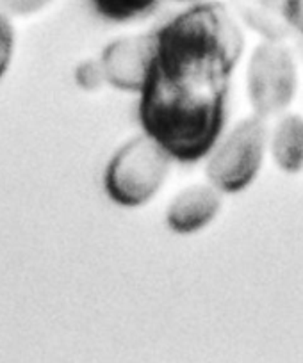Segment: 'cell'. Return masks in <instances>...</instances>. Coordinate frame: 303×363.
<instances>
[{"mask_svg": "<svg viewBox=\"0 0 303 363\" xmlns=\"http://www.w3.org/2000/svg\"><path fill=\"white\" fill-rule=\"evenodd\" d=\"M243 34L219 2H202L152 36L139 102L143 128L180 162H197L225 125L231 75Z\"/></svg>", "mask_w": 303, "mask_h": 363, "instance_id": "1", "label": "cell"}, {"mask_svg": "<svg viewBox=\"0 0 303 363\" xmlns=\"http://www.w3.org/2000/svg\"><path fill=\"white\" fill-rule=\"evenodd\" d=\"M260 148H263L260 128L257 127L255 121H250L241 130L236 132L234 138L218 157L216 164L226 162L232 166L223 177L218 178L219 186L228 191L245 187L259 167Z\"/></svg>", "mask_w": 303, "mask_h": 363, "instance_id": "2", "label": "cell"}, {"mask_svg": "<svg viewBox=\"0 0 303 363\" xmlns=\"http://www.w3.org/2000/svg\"><path fill=\"white\" fill-rule=\"evenodd\" d=\"M165 0H89L93 11L111 23H131L152 15Z\"/></svg>", "mask_w": 303, "mask_h": 363, "instance_id": "3", "label": "cell"}, {"mask_svg": "<svg viewBox=\"0 0 303 363\" xmlns=\"http://www.w3.org/2000/svg\"><path fill=\"white\" fill-rule=\"evenodd\" d=\"M275 155L278 164L289 171L299 169L303 162V121L289 118L277 132Z\"/></svg>", "mask_w": 303, "mask_h": 363, "instance_id": "4", "label": "cell"}, {"mask_svg": "<svg viewBox=\"0 0 303 363\" xmlns=\"http://www.w3.org/2000/svg\"><path fill=\"white\" fill-rule=\"evenodd\" d=\"M239 6L246 16H263L266 13L270 18L271 15H277L280 16L282 22L292 27V16H294L298 0H239Z\"/></svg>", "mask_w": 303, "mask_h": 363, "instance_id": "5", "label": "cell"}, {"mask_svg": "<svg viewBox=\"0 0 303 363\" xmlns=\"http://www.w3.org/2000/svg\"><path fill=\"white\" fill-rule=\"evenodd\" d=\"M13 48H15V30L11 22L4 15H0V79L9 68Z\"/></svg>", "mask_w": 303, "mask_h": 363, "instance_id": "6", "label": "cell"}, {"mask_svg": "<svg viewBox=\"0 0 303 363\" xmlns=\"http://www.w3.org/2000/svg\"><path fill=\"white\" fill-rule=\"evenodd\" d=\"M52 0H0V9L13 13V15H33L47 8Z\"/></svg>", "mask_w": 303, "mask_h": 363, "instance_id": "7", "label": "cell"}, {"mask_svg": "<svg viewBox=\"0 0 303 363\" xmlns=\"http://www.w3.org/2000/svg\"><path fill=\"white\" fill-rule=\"evenodd\" d=\"M292 27L298 29L303 34V0H298V6H296L294 16H292Z\"/></svg>", "mask_w": 303, "mask_h": 363, "instance_id": "8", "label": "cell"}, {"mask_svg": "<svg viewBox=\"0 0 303 363\" xmlns=\"http://www.w3.org/2000/svg\"><path fill=\"white\" fill-rule=\"evenodd\" d=\"M182 2H186V0H182Z\"/></svg>", "mask_w": 303, "mask_h": 363, "instance_id": "9", "label": "cell"}]
</instances>
